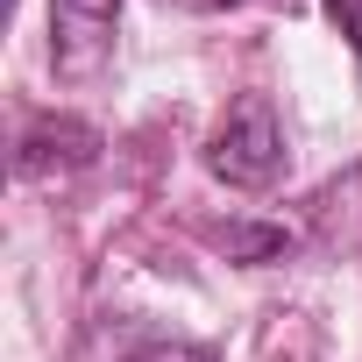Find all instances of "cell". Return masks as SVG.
Returning <instances> with one entry per match:
<instances>
[{
    "instance_id": "obj_2",
    "label": "cell",
    "mask_w": 362,
    "mask_h": 362,
    "mask_svg": "<svg viewBox=\"0 0 362 362\" xmlns=\"http://www.w3.org/2000/svg\"><path fill=\"white\" fill-rule=\"evenodd\" d=\"M121 29V0H50V71L64 86H86L107 71Z\"/></svg>"
},
{
    "instance_id": "obj_6",
    "label": "cell",
    "mask_w": 362,
    "mask_h": 362,
    "mask_svg": "<svg viewBox=\"0 0 362 362\" xmlns=\"http://www.w3.org/2000/svg\"><path fill=\"white\" fill-rule=\"evenodd\" d=\"M327 22L348 36V50L362 57V0H327Z\"/></svg>"
},
{
    "instance_id": "obj_7",
    "label": "cell",
    "mask_w": 362,
    "mask_h": 362,
    "mask_svg": "<svg viewBox=\"0 0 362 362\" xmlns=\"http://www.w3.org/2000/svg\"><path fill=\"white\" fill-rule=\"evenodd\" d=\"M170 8H185V15H228V8H249V0H170Z\"/></svg>"
},
{
    "instance_id": "obj_1",
    "label": "cell",
    "mask_w": 362,
    "mask_h": 362,
    "mask_svg": "<svg viewBox=\"0 0 362 362\" xmlns=\"http://www.w3.org/2000/svg\"><path fill=\"white\" fill-rule=\"evenodd\" d=\"M284 163H291V149H284V121H277L270 93H242L206 142V170L235 192H270L284 177Z\"/></svg>"
},
{
    "instance_id": "obj_3",
    "label": "cell",
    "mask_w": 362,
    "mask_h": 362,
    "mask_svg": "<svg viewBox=\"0 0 362 362\" xmlns=\"http://www.w3.org/2000/svg\"><path fill=\"white\" fill-rule=\"evenodd\" d=\"M100 163V128L86 114H36L15 142V170L29 185H57L71 170H93Z\"/></svg>"
},
{
    "instance_id": "obj_4",
    "label": "cell",
    "mask_w": 362,
    "mask_h": 362,
    "mask_svg": "<svg viewBox=\"0 0 362 362\" xmlns=\"http://www.w3.org/2000/svg\"><path fill=\"white\" fill-rule=\"evenodd\" d=\"M214 242L228 249V263H277V256H291V235L284 228H256V221H228Z\"/></svg>"
},
{
    "instance_id": "obj_5",
    "label": "cell",
    "mask_w": 362,
    "mask_h": 362,
    "mask_svg": "<svg viewBox=\"0 0 362 362\" xmlns=\"http://www.w3.org/2000/svg\"><path fill=\"white\" fill-rule=\"evenodd\" d=\"M128 362H221L206 341H149V348H135Z\"/></svg>"
}]
</instances>
